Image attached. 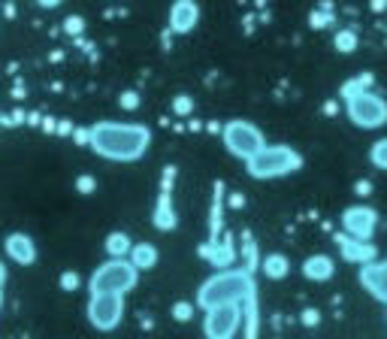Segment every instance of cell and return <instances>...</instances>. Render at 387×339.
Returning a JSON list of instances; mask_svg holds the SVG:
<instances>
[{
    "label": "cell",
    "instance_id": "obj_1",
    "mask_svg": "<svg viewBox=\"0 0 387 339\" xmlns=\"http://www.w3.org/2000/svg\"><path fill=\"white\" fill-rule=\"evenodd\" d=\"M88 145L106 161L130 164L149 152L152 130L145 124H116V121H100L88 130Z\"/></svg>",
    "mask_w": 387,
    "mask_h": 339
},
{
    "label": "cell",
    "instance_id": "obj_2",
    "mask_svg": "<svg viewBox=\"0 0 387 339\" xmlns=\"http://www.w3.org/2000/svg\"><path fill=\"white\" fill-rule=\"evenodd\" d=\"M254 276L248 269H221L209 276L197 291V306L203 312L218 306H242L248 297H254Z\"/></svg>",
    "mask_w": 387,
    "mask_h": 339
},
{
    "label": "cell",
    "instance_id": "obj_3",
    "mask_svg": "<svg viewBox=\"0 0 387 339\" xmlns=\"http://www.w3.org/2000/svg\"><path fill=\"white\" fill-rule=\"evenodd\" d=\"M303 167V155L291 145H267L252 161H245V170L252 179H281L288 173H297Z\"/></svg>",
    "mask_w": 387,
    "mask_h": 339
},
{
    "label": "cell",
    "instance_id": "obj_4",
    "mask_svg": "<svg viewBox=\"0 0 387 339\" xmlns=\"http://www.w3.org/2000/svg\"><path fill=\"white\" fill-rule=\"evenodd\" d=\"M136 279H140V269H136L128 257H109L106 264H100L88 279V291L91 294H128L130 288H136Z\"/></svg>",
    "mask_w": 387,
    "mask_h": 339
},
{
    "label": "cell",
    "instance_id": "obj_5",
    "mask_svg": "<svg viewBox=\"0 0 387 339\" xmlns=\"http://www.w3.org/2000/svg\"><path fill=\"white\" fill-rule=\"evenodd\" d=\"M221 140H224V145H227V152L236 155V157H242V161H252V157H254L260 149H267L264 130H260L257 124L245 121V118L227 121L224 130H221Z\"/></svg>",
    "mask_w": 387,
    "mask_h": 339
},
{
    "label": "cell",
    "instance_id": "obj_6",
    "mask_svg": "<svg viewBox=\"0 0 387 339\" xmlns=\"http://www.w3.org/2000/svg\"><path fill=\"white\" fill-rule=\"evenodd\" d=\"M345 112L354 128H363V130H375L387 124V100L375 91H363V94H354L345 100Z\"/></svg>",
    "mask_w": 387,
    "mask_h": 339
},
{
    "label": "cell",
    "instance_id": "obj_7",
    "mask_svg": "<svg viewBox=\"0 0 387 339\" xmlns=\"http://www.w3.org/2000/svg\"><path fill=\"white\" fill-rule=\"evenodd\" d=\"M124 318V297L121 294H91L88 300V321L97 330H116Z\"/></svg>",
    "mask_w": 387,
    "mask_h": 339
},
{
    "label": "cell",
    "instance_id": "obj_8",
    "mask_svg": "<svg viewBox=\"0 0 387 339\" xmlns=\"http://www.w3.org/2000/svg\"><path fill=\"white\" fill-rule=\"evenodd\" d=\"M239 324H242V306H218L206 312L203 333L206 339H233Z\"/></svg>",
    "mask_w": 387,
    "mask_h": 339
},
{
    "label": "cell",
    "instance_id": "obj_9",
    "mask_svg": "<svg viewBox=\"0 0 387 339\" xmlns=\"http://www.w3.org/2000/svg\"><path fill=\"white\" fill-rule=\"evenodd\" d=\"M342 228H345V236H351V240L369 243L375 228H378V212H375L372 206H363V203L348 206L342 212Z\"/></svg>",
    "mask_w": 387,
    "mask_h": 339
},
{
    "label": "cell",
    "instance_id": "obj_10",
    "mask_svg": "<svg viewBox=\"0 0 387 339\" xmlns=\"http://www.w3.org/2000/svg\"><path fill=\"white\" fill-rule=\"evenodd\" d=\"M360 285L366 288L375 300H384L387 303V257H384V261L366 264V267L360 269Z\"/></svg>",
    "mask_w": 387,
    "mask_h": 339
},
{
    "label": "cell",
    "instance_id": "obj_11",
    "mask_svg": "<svg viewBox=\"0 0 387 339\" xmlns=\"http://www.w3.org/2000/svg\"><path fill=\"white\" fill-rule=\"evenodd\" d=\"M336 245H339V252H342V257L348 264H375V245L372 243H357V240H351V236H345V233H339L336 236Z\"/></svg>",
    "mask_w": 387,
    "mask_h": 339
},
{
    "label": "cell",
    "instance_id": "obj_12",
    "mask_svg": "<svg viewBox=\"0 0 387 339\" xmlns=\"http://www.w3.org/2000/svg\"><path fill=\"white\" fill-rule=\"evenodd\" d=\"M197 21H200V6L191 4V0H179L169 9V30L173 33H191L197 28Z\"/></svg>",
    "mask_w": 387,
    "mask_h": 339
},
{
    "label": "cell",
    "instance_id": "obj_13",
    "mask_svg": "<svg viewBox=\"0 0 387 339\" xmlns=\"http://www.w3.org/2000/svg\"><path fill=\"white\" fill-rule=\"evenodd\" d=\"M4 245H6V255L21 267H30L37 261V243H33L28 233H9Z\"/></svg>",
    "mask_w": 387,
    "mask_h": 339
},
{
    "label": "cell",
    "instance_id": "obj_14",
    "mask_svg": "<svg viewBox=\"0 0 387 339\" xmlns=\"http://www.w3.org/2000/svg\"><path fill=\"white\" fill-rule=\"evenodd\" d=\"M303 276L312 282H330L336 276V261L330 255H312L303 261Z\"/></svg>",
    "mask_w": 387,
    "mask_h": 339
},
{
    "label": "cell",
    "instance_id": "obj_15",
    "mask_svg": "<svg viewBox=\"0 0 387 339\" xmlns=\"http://www.w3.org/2000/svg\"><path fill=\"white\" fill-rule=\"evenodd\" d=\"M155 228L157 230H173L176 228V212H173V200H169V188H164L161 203L155 209Z\"/></svg>",
    "mask_w": 387,
    "mask_h": 339
},
{
    "label": "cell",
    "instance_id": "obj_16",
    "mask_svg": "<svg viewBox=\"0 0 387 339\" xmlns=\"http://www.w3.org/2000/svg\"><path fill=\"white\" fill-rule=\"evenodd\" d=\"M128 261L136 267V269H152L157 264V248L152 243H140V245H133L130 248V257Z\"/></svg>",
    "mask_w": 387,
    "mask_h": 339
},
{
    "label": "cell",
    "instance_id": "obj_17",
    "mask_svg": "<svg viewBox=\"0 0 387 339\" xmlns=\"http://www.w3.org/2000/svg\"><path fill=\"white\" fill-rule=\"evenodd\" d=\"M260 269H264L267 279H284L291 273V264H288V257H284V255L272 252V255H267L264 261H260Z\"/></svg>",
    "mask_w": 387,
    "mask_h": 339
},
{
    "label": "cell",
    "instance_id": "obj_18",
    "mask_svg": "<svg viewBox=\"0 0 387 339\" xmlns=\"http://www.w3.org/2000/svg\"><path fill=\"white\" fill-rule=\"evenodd\" d=\"M130 236L128 233H109V240H106V252L116 257V261H121V257H130Z\"/></svg>",
    "mask_w": 387,
    "mask_h": 339
},
{
    "label": "cell",
    "instance_id": "obj_19",
    "mask_svg": "<svg viewBox=\"0 0 387 339\" xmlns=\"http://www.w3.org/2000/svg\"><path fill=\"white\" fill-rule=\"evenodd\" d=\"M242 318H245V339H257V294L242 303Z\"/></svg>",
    "mask_w": 387,
    "mask_h": 339
},
{
    "label": "cell",
    "instance_id": "obj_20",
    "mask_svg": "<svg viewBox=\"0 0 387 339\" xmlns=\"http://www.w3.org/2000/svg\"><path fill=\"white\" fill-rule=\"evenodd\" d=\"M369 85H372V76H357V79H351V82L342 85V91H339V97L348 100V97H354V94H363V91H369Z\"/></svg>",
    "mask_w": 387,
    "mask_h": 339
},
{
    "label": "cell",
    "instance_id": "obj_21",
    "mask_svg": "<svg viewBox=\"0 0 387 339\" xmlns=\"http://www.w3.org/2000/svg\"><path fill=\"white\" fill-rule=\"evenodd\" d=\"M369 161H372V167L387 170V137H381V140H375V143H372V149H369Z\"/></svg>",
    "mask_w": 387,
    "mask_h": 339
},
{
    "label": "cell",
    "instance_id": "obj_22",
    "mask_svg": "<svg viewBox=\"0 0 387 339\" xmlns=\"http://www.w3.org/2000/svg\"><path fill=\"white\" fill-rule=\"evenodd\" d=\"M336 49L345 52V55L354 52V49H357V33H354V30H339V33H336Z\"/></svg>",
    "mask_w": 387,
    "mask_h": 339
},
{
    "label": "cell",
    "instance_id": "obj_23",
    "mask_svg": "<svg viewBox=\"0 0 387 339\" xmlns=\"http://www.w3.org/2000/svg\"><path fill=\"white\" fill-rule=\"evenodd\" d=\"M173 109L179 112V116H191V112H194V100L181 94V97H176V100H173Z\"/></svg>",
    "mask_w": 387,
    "mask_h": 339
},
{
    "label": "cell",
    "instance_id": "obj_24",
    "mask_svg": "<svg viewBox=\"0 0 387 339\" xmlns=\"http://www.w3.org/2000/svg\"><path fill=\"white\" fill-rule=\"evenodd\" d=\"M191 312H194V303H176V306H173V318L176 321H188Z\"/></svg>",
    "mask_w": 387,
    "mask_h": 339
},
{
    "label": "cell",
    "instance_id": "obj_25",
    "mask_svg": "<svg viewBox=\"0 0 387 339\" xmlns=\"http://www.w3.org/2000/svg\"><path fill=\"white\" fill-rule=\"evenodd\" d=\"M327 25H330L327 13H312V28H327Z\"/></svg>",
    "mask_w": 387,
    "mask_h": 339
},
{
    "label": "cell",
    "instance_id": "obj_26",
    "mask_svg": "<svg viewBox=\"0 0 387 339\" xmlns=\"http://www.w3.org/2000/svg\"><path fill=\"white\" fill-rule=\"evenodd\" d=\"M136 104H140V100H136V94H133V91H128V94L121 97V106H124V109H133Z\"/></svg>",
    "mask_w": 387,
    "mask_h": 339
},
{
    "label": "cell",
    "instance_id": "obj_27",
    "mask_svg": "<svg viewBox=\"0 0 387 339\" xmlns=\"http://www.w3.org/2000/svg\"><path fill=\"white\" fill-rule=\"evenodd\" d=\"M4 282H6V267L0 264V309H4Z\"/></svg>",
    "mask_w": 387,
    "mask_h": 339
},
{
    "label": "cell",
    "instance_id": "obj_28",
    "mask_svg": "<svg viewBox=\"0 0 387 339\" xmlns=\"http://www.w3.org/2000/svg\"><path fill=\"white\" fill-rule=\"evenodd\" d=\"M79 188H82V194H91V188H94V179H79Z\"/></svg>",
    "mask_w": 387,
    "mask_h": 339
},
{
    "label": "cell",
    "instance_id": "obj_29",
    "mask_svg": "<svg viewBox=\"0 0 387 339\" xmlns=\"http://www.w3.org/2000/svg\"><path fill=\"white\" fill-rule=\"evenodd\" d=\"M61 282H64V288H67V291H73V288H76V282H79V279H76V276H70V273H67V276H64Z\"/></svg>",
    "mask_w": 387,
    "mask_h": 339
},
{
    "label": "cell",
    "instance_id": "obj_30",
    "mask_svg": "<svg viewBox=\"0 0 387 339\" xmlns=\"http://www.w3.org/2000/svg\"><path fill=\"white\" fill-rule=\"evenodd\" d=\"M303 321H305V324H318V312H315V309H305Z\"/></svg>",
    "mask_w": 387,
    "mask_h": 339
}]
</instances>
